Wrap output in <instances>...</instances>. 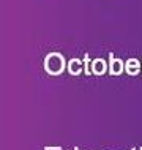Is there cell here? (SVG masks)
Instances as JSON below:
<instances>
[{"instance_id":"obj_1","label":"cell","mask_w":142,"mask_h":150,"mask_svg":"<svg viewBox=\"0 0 142 150\" xmlns=\"http://www.w3.org/2000/svg\"><path fill=\"white\" fill-rule=\"evenodd\" d=\"M84 65H85V73L90 74V68H88V54L84 55Z\"/></svg>"}]
</instances>
